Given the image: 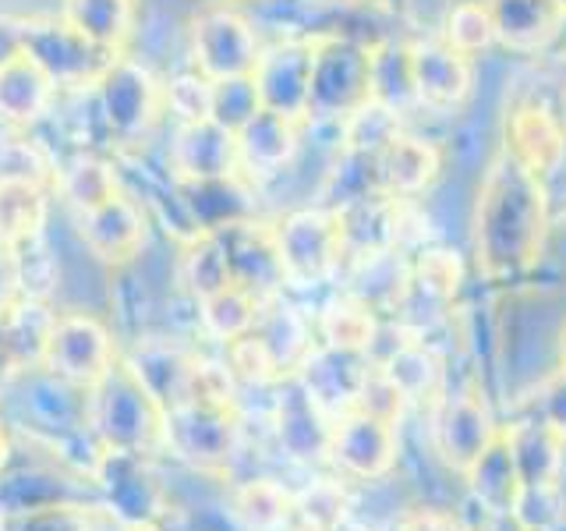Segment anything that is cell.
<instances>
[{
	"mask_svg": "<svg viewBox=\"0 0 566 531\" xmlns=\"http://www.w3.org/2000/svg\"><path fill=\"white\" fill-rule=\"evenodd\" d=\"M548 202L542 177L510 149L489 164L474 206V256L489 280H513L542 256Z\"/></svg>",
	"mask_w": 566,
	"mask_h": 531,
	"instance_id": "1",
	"label": "cell"
},
{
	"mask_svg": "<svg viewBox=\"0 0 566 531\" xmlns=\"http://www.w3.org/2000/svg\"><path fill=\"white\" fill-rule=\"evenodd\" d=\"M164 421L167 412L124 358H117V365L99 383L88 386V425L103 450L159 457L164 454Z\"/></svg>",
	"mask_w": 566,
	"mask_h": 531,
	"instance_id": "2",
	"label": "cell"
},
{
	"mask_svg": "<svg viewBox=\"0 0 566 531\" xmlns=\"http://www.w3.org/2000/svg\"><path fill=\"white\" fill-rule=\"evenodd\" d=\"M99 510L120 531H164L174 518V496L156 457L103 450L93 471Z\"/></svg>",
	"mask_w": 566,
	"mask_h": 531,
	"instance_id": "3",
	"label": "cell"
},
{
	"mask_svg": "<svg viewBox=\"0 0 566 531\" xmlns=\"http://www.w3.org/2000/svg\"><path fill=\"white\" fill-rule=\"evenodd\" d=\"M244 429L238 404L188 397L174 404L164 421V454L181 460L195 475L220 478L238 465Z\"/></svg>",
	"mask_w": 566,
	"mask_h": 531,
	"instance_id": "4",
	"label": "cell"
},
{
	"mask_svg": "<svg viewBox=\"0 0 566 531\" xmlns=\"http://www.w3.org/2000/svg\"><path fill=\"white\" fill-rule=\"evenodd\" d=\"M276 256L283 266V280L297 288H315L326 283L344 266V241H340V217L336 209H294L273 227Z\"/></svg>",
	"mask_w": 566,
	"mask_h": 531,
	"instance_id": "5",
	"label": "cell"
},
{
	"mask_svg": "<svg viewBox=\"0 0 566 531\" xmlns=\"http://www.w3.org/2000/svg\"><path fill=\"white\" fill-rule=\"evenodd\" d=\"M365 103H371V50L350 40L315 43L305 117L344 124Z\"/></svg>",
	"mask_w": 566,
	"mask_h": 531,
	"instance_id": "6",
	"label": "cell"
},
{
	"mask_svg": "<svg viewBox=\"0 0 566 531\" xmlns=\"http://www.w3.org/2000/svg\"><path fill=\"white\" fill-rule=\"evenodd\" d=\"M489 404L474 389H457V394H439L432 404V447L439 460L457 475H468L482 454L500 439Z\"/></svg>",
	"mask_w": 566,
	"mask_h": 531,
	"instance_id": "7",
	"label": "cell"
},
{
	"mask_svg": "<svg viewBox=\"0 0 566 531\" xmlns=\"http://www.w3.org/2000/svg\"><path fill=\"white\" fill-rule=\"evenodd\" d=\"M400 436L397 421H386L368 412H347L333 418L329 436V468L354 482H379L397 468Z\"/></svg>",
	"mask_w": 566,
	"mask_h": 531,
	"instance_id": "8",
	"label": "cell"
},
{
	"mask_svg": "<svg viewBox=\"0 0 566 531\" xmlns=\"http://www.w3.org/2000/svg\"><path fill=\"white\" fill-rule=\"evenodd\" d=\"M53 503H96V489L50 454H35L32 460H18L14 454L11 465L0 471V521Z\"/></svg>",
	"mask_w": 566,
	"mask_h": 531,
	"instance_id": "9",
	"label": "cell"
},
{
	"mask_svg": "<svg viewBox=\"0 0 566 531\" xmlns=\"http://www.w3.org/2000/svg\"><path fill=\"white\" fill-rule=\"evenodd\" d=\"M117 365V344L99 319L67 312L57 315L46 336L43 368L67 383L93 386Z\"/></svg>",
	"mask_w": 566,
	"mask_h": 531,
	"instance_id": "10",
	"label": "cell"
},
{
	"mask_svg": "<svg viewBox=\"0 0 566 531\" xmlns=\"http://www.w3.org/2000/svg\"><path fill=\"white\" fill-rule=\"evenodd\" d=\"M273 400V436L283 457H291L294 465H329V436H333V418L323 412L305 383L297 376L280 379Z\"/></svg>",
	"mask_w": 566,
	"mask_h": 531,
	"instance_id": "11",
	"label": "cell"
},
{
	"mask_svg": "<svg viewBox=\"0 0 566 531\" xmlns=\"http://www.w3.org/2000/svg\"><path fill=\"white\" fill-rule=\"evenodd\" d=\"M255 29L238 11L217 8L195 22V67L209 82L248 79L259 64Z\"/></svg>",
	"mask_w": 566,
	"mask_h": 531,
	"instance_id": "12",
	"label": "cell"
},
{
	"mask_svg": "<svg viewBox=\"0 0 566 531\" xmlns=\"http://www.w3.org/2000/svg\"><path fill=\"white\" fill-rule=\"evenodd\" d=\"M312 58H315V43L305 40H287L259 53L252 82L259 88V103L265 111L283 114L291 121H305Z\"/></svg>",
	"mask_w": 566,
	"mask_h": 531,
	"instance_id": "13",
	"label": "cell"
},
{
	"mask_svg": "<svg viewBox=\"0 0 566 531\" xmlns=\"http://www.w3.org/2000/svg\"><path fill=\"white\" fill-rule=\"evenodd\" d=\"M411 53V82L418 106L429 111H457L471 93V58L453 50L447 40H424L407 46Z\"/></svg>",
	"mask_w": 566,
	"mask_h": 531,
	"instance_id": "14",
	"label": "cell"
},
{
	"mask_svg": "<svg viewBox=\"0 0 566 531\" xmlns=\"http://www.w3.org/2000/svg\"><path fill=\"white\" fill-rule=\"evenodd\" d=\"M368 372H371L368 354H350V351H333V347L315 344L305 365L297 368V379L305 383V389L318 404H323V412L329 418H340L354 412Z\"/></svg>",
	"mask_w": 566,
	"mask_h": 531,
	"instance_id": "15",
	"label": "cell"
},
{
	"mask_svg": "<svg viewBox=\"0 0 566 531\" xmlns=\"http://www.w3.org/2000/svg\"><path fill=\"white\" fill-rule=\"evenodd\" d=\"M174 164L188 181H220V177H238V132L223 128L220 121H195L181 124L174 146Z\"/></svg>",
	"mask_w": 566,
	"mask_h": 531,
	"instance_id": "16",
	"label": "cell"
},
{
	"mask_svg": "<svg viewBox=\"0 0 566 531\" xmlns=\"http://www.w3.org/2000/svg\"><path fill=\"white\" fill-rule=\"evenodd\" d=\"M78 227L88 252L111 266L132 262L138 248L146 244V220H142L135 202L120 199V195L78 212Z\"/></svg>",
	"mask_w": 566,
	"mask_h": 531,
	"instance_id": "17",
	"label": "cell"
},
{
	"mask_svg": "<svg viewBox=\"0 0 566 531\" xmlns=\"http://www.w3.org/2000/svg\"><path fill=\"white\" fill-rule=\"evenodd\" d=\"M495 43L513 53H535L559 35L566 11L559 0H485Z\"/></svg>",
	"mask_w": 566,
	"mask_h": 531,
	"instance_id": "18",
	"label": "cell"
},
{
	"mask_svg": "<svg viewBox=\"0 0 566 531\" xmlns=\"http://www.w3.org/2000/svg\"><path fill=\"white\" fill-rule=\"evenodd\" d=\"M252 333L259 336L265 354L273 358L280 379L297 376V368L305 365V358L315 351V326L280 294H270L262 301V312L255 319Z\"/></svg>",
	"mask_w": 566,
	"mask_h": 531,
	"instance_id": "19",
	"label": "cell"
},
{
	"mask_svg": "<svg viewBox=\"0 0 566 531\" xmlns=\"http://www.w3.org/2000/svg\"><path fill=\"white\" fill-rule=\"evenodd\" d=\"M439 153L432 142L397 132L376 153V185L389 199H415L436 181Z\"/></svg>",
	"mask_w": 566,
	"mask_h": 531,
	"instance_id": "20",
	"label": "cell"
},
{
	"mask_svg": "<svg viewBox=\"0 0 566 531\" xmlns=\"http://www.w3.org/2000/svg\"><path fill=\"white\" fill-rule=\"evenodd\" d=\"M521 486H556L566 460V436H559L545 418H527L503 433Z\"/></svg>",
	"mask_w": 566,
	"mask_h": 531,
	"instance_id": "21",
	"label": "cell"
},
{
	"mask_svg": "<svg viewBox=\"0 0 566 531\" xmlns=\"http://www.w3.org/2000/svg\"><path fill=\"white\" fill-rule=\"evenodd\" d=\"M124 362H128L135 376L146 383V389L159 400V407L170 412L174 404L188 400L199 354H188L174 344L149 341V344H138L132 354H124Z\"/></svg>",
	"mask_w": 566,
	"mask_h": 531,
	"instance_id": "22",
	"label": "cell"
},
{
	"mask_svg": "<svg viewBox=\"0 0 566 531\" xmlns=\"http://www.w3.org/2000/svg\"><path fill=\"white\" fill-rule=\"evenodd\" d=\"M297 149V121L262 111L238 128V159L248 174H280Z\"/></svg>",
	"mask_w": 566,
	"mask_h": 531,
	"instance_id": "23",
	"label": "cell"
},
{
	"mask_svg": "<svg viewBox=\"0 0 566 531\" xmlns=\"http://www.w3.org/2000/svg\"><path fill=\"white\" fill-rule=\"evenodd\" d=\"M315 336L323 347L333 351H350V354H368L376 347L379 336V315L371 312L365 301L354 294H336L329 298L323 312L315 319Z\"/></svg>",
	"mask_w": 566,
	"mask_h": 531,
	"instance_id": "24",
	"label": "cell"
},
{
	"mask_svg": "<svg viewBox=\"0 0 566 531\" xmlns=\"http://www.w3.org/2000/svg\"><path fill=\"white\" fill-rule=\"evenodd\" d=\"M230 510L241 531H291L297 524L294 492L276 478H248L234 489Z\"/></svg>",
	"mask_w": 566,
	"mask_h": 531,
	"instance_id": "25",
	"label": "cell"
},
{
	"mask_svg": "<svg viewBox=\"0 0 566 531\" xmlns=\"http://www.w3.org/2000/svg\"><path fill=\"white\" fill-rule=\"evenodd\" d=\"M53 88L57 82L22 50L8 64H0V114L22 124L35 121L50 106Z\"/></svg>",
	"mask_w": 566,
	"mask_h": 531,
	"instance_id": "26",
	"label": "cell"
},
{
	"mask_svg": "<svg viewBox=\"0 0 566 531\" xmlns=\"http://www.w3.org/2000/svg\"><path fill=\"white\" fill-rule=\"evenodd\" d=\"M506 149L517 156L524 167L545 177L563 159L566 138L559 132V124L548 117V111H542V106H524V111H517L510 121Z\"/></svg>",
	"mask_w": 566,
	"mask_h": 531,
	"instance_id": "27",
	"label": "cell"
},
{
	"mask_svg": "<svg viewBox=\"0 0 566 531\" xmlns=\"http://www.w3.org/2000/svg\"><path fill=\"white\" fill-rule=\"evenodd\" d=\"M99 82H103V103H106L111 124H117L120 132L146 128V121L153 117V100H156V85L146 71L114 61V67L106 71Z\"/></svg>",
	"mask_w": 566,
	"mask_h": 531,
	"instance_id": "28",
	"label": "cell"
},
{
	"mask_svg": "<svg viewBox=\"0 0 566 531\" xmlns=\"http://www.w3.org/2000/svg\"><path fill=\"white\" fill-rule=\"evenodd\" d=\"M379 368L389 376V383L400 389L407 404H415V400L436 404V397L442 394V362L424 341H403L389 358H382Z\"/></svg>",
	"mask_w": 566,
	"mask_h": 531,
	"instance_id": "29",
	"label": "cell"
},
{
	"mask_svg": "<svg viewBox=\"0 0 566 531\" xmlns=\"http://www.w3.org/2000/svg\"><path fill=\"white\" fill-rule=\"evenodd\" d=\"M132 0H67L64 22L85 35L88 43L103 50H117L124 35L132 32Z\"/></svg>",
	"mask_w": 566,
	"mask_h": 531,
	"instance_id": "30",
	"label": "cell"
},
{
	"mask_svg": "<svg viewBox=\"0 0 566 531\" xmlns=\"http://www.w3.org/2000/svg\"><path fill=\"white\" fill-rule=\"evenodd\" d=\"M262 294L248 291V288H227L199 301V315H202V330L212 341L230 344L238 336L252 333L255 319L262 312Z\"/></svg>",
	"mask_w": 566,
	"mask_h": 531,
	"instance_id": "31",
	"label": "cell"
},
{
	"mask_svg": "<svg viewBox=\"0 0 566 531\" xmlns=\"http://www.w3.org/2000/svg\"><path fill=\"white\" fill-rule=\"evenodd\" d=\"M464 478L471 482L474 500L485 510L510 513L513 496H517V489H521V478H517V468H513V457H510V447H506L503 436L492 442V447L482 454V460H478Z\"/></svg>",
	"mask_w": 566,
	"mask_h": 531,
	"instance_id": "32",
	"label": "cell"
},
{
	"mask_svg": "<svg viewBox=\"0 0 566 531\" xmlns=\"http://www.w3.org/2000/svg\"><path fill=\"white\" fill-rule=\"evenodd\" d=\"M46 199L40 181H0V241L18 244L43 235Z\"/></svg>",
	"mask_w": 566,
	"mask_h": 531,
	"instance_id": "33",
	"label": "cell"
},
{
	"mask_svg": "<svg viewBox=\"0 0 566 531\" xmlns=\"http://www.w3.org/2000/svg\"><path fill=\"white\" fill-rule=\"evenodd\" d=\"M294 510L297 524L315 528V531H333L350 518V496L344 478H315L312 486L294 492Z\"/></svg>",
	"mask_w": 566,
	"mask_h": 531,
	"instance_id": "34",
	"label": "cell"
},
{
	"mask_svg": "<svg viewBox=\"0 0 566 531\" xmlns=\"http://www.w3.org/2000/svg\"><path fill=\"white\" fill-rule=\"evenodd\" d=\"M103 521H111L99 503H53L18 518L0 521V531H103Z\"/></svg>",
	"mask_w": 566,
	"mask_h": 531,
	"instance_id": "35",
	"label": "cell"
},
{
	"mask_svg": "<svg viewBox=\"0 0 566 531\" xmlns=\"http://www.w3.org/2000/svg\"><path fill=\"white\" fill-rule=\"evenodd\" d=\"M460 280H464V270H460V259L447 248H429L421 252L411 266V294H421L432 305H447L453 301V294L460 291Z\"/></svg>",
	"mask_w": 566,
	"mask_h": 531,
	"instance_id": "36",
	"label": "cell"
},
{
	"mask_svg": "<svg viewBox=\"0 0 566 531\" xmlns=\"http://www.w3.org/2000/svg\"><path fill=\"white\" fill-rule=\"evenodd\" d=\"M442 40L464 53V58L489 50L495 43V29H492V14L485 8V0H464V4L450 8L447 25H442Z\"/></svg>",
	"mask_w": 566,
	"mask_h": 531,
	"instance_id": "37",
	"label": "cell"
},
{
	"mask_svg": "<svg viewBox=\"0 0 566 531\" xmlns=\"http://www.w3.org/2000/svg\"><path fill=\"white\" fill-rule=\"evenodd\" d=\"M61 185H64V195L75 202L78 212L93 209V206L117 195V177H114L111 164H103V159H96V156H78L75 164H67Z\"/></svg>",
	"mask_w": 566,
	"mask_h": 531,
	"instance_id": "38",
	"label": "cell"
},
{
	"mask_svg": "<svg viewBox=\"0 0 566 531\" xmlns=\"http://www.w3.org/2000/svg\"><path fill=\"white\" fill-rule=\"evenodd\" d=\"M510 518L521 524V531H556L566 521V500L556 486H521L513 496Z\"/></svg>",
	"mask_w": 566,
	"mask_h": 531,
	"instance_id": "39",
	"label": "cell"
},
{
	"mask_svg": "<svg viewBox=\"0 0 566 531\" xmlns=\"http://www.w3.org/2000/svg\"><path fill=\"white\" fill-rule=\"evenodd\" d=\"M11 248L18 262V288H22V298L46 301V294L57 288V259L50 256L43 235L25 238Z\"/></svg>",
	"mask_w": 566,
	"mask_h": 531,
	"instance_id": "40",
	"label": "cell"
},
{
	"mask_svg": "<svg viewBox=\"0 0 566 531\" xmlns=\"http://www.w3.org/2000/svg\"><path fill=\"white\" fill-rule=\"evenodd\" d=\"M259 111H262V103H259V88L252 75L212 82V121H220L223 128L238 132L241 124H248Z\"/></svg>",
	"mask_w": 566,
	"mask_h": 531,
	"instance_id": "41",
	"label": "cell"
},
{
	"mask_svg": "<svg viewBox=\"0 0 566 531\" xmlns=\"http://www.w3.org/2000/svg\"><path fill=\"white\" fill-rule=\"evenodd\" d=\"M167 103L185 124L206 121V117H212V82L206 75H199V71H195V75L174 79L167 88Z\"/></svg>",
	"mask_w": 566,
	"mask_h": 531,
	"instance_id": "42",
	"label": "cell"
},
{
	"mask_svg": "<svg viewBox=\"0 0 566 531\" xmlns=\"http://www.w3.org/2000/svg\"><path fill=\"white\" fill-rule=\"evenodd\" d=\"M397 531H468V524L453 510L442 507H411L397 521Z\"/></svg>",
	"mask_w": 566,
	"mask_h": 531,
	"instance_id": "43",
	"label": "cell"
},
{
	"mask_svg": "<svg viewBox=\"0 0 566 531\" xmlns=\"http://www.w3.org/2000/svg\"><path fill=\"white\" fill-rule=\"evenodd\" d=\"M538 418H545L559 436H566V368H559V376L545 383L538 400Z\"/></svg>",
	"mask_w": 566,
	"mask_h": 531,
	"instance_id": "44",
	"label": "cell"
},
{
	"mask_svg": "<svg viewBox=\"0 0 566 531\" xmlns=\"http://www.w3.org/2000/svg\"><path fill=\"white\" fill-rule=\"evenodd\" d=\"M22 372H25V365H22V358H18L11 330H8V319H4V312H0V397L8 394L11 383L22 376Z\"/></svg>",
	"mask_w": 566,
	"mask_h": 531,
	"instance_id": "45",
	"label": "cell"
},
{
	"mask_svg": "<svg viewBox=\"0 0 566 531\" xmlns=\"http://www.w3.org/2000/svg\"><path fill=\"white\" fill-rule=\"evenodd\" d=\"M18 298H22V288H18L14 248H11L8 241H0V312H8Z\"/></svg>",
	"mask_w": 566,
	"mask_h": 531,
	"instance_id": "46",
	"label": "cell"
},
{
	"mask_svg": "<svg viewBox=\"0 0 566 531\" xmlns=\"http://www.w3.org/2000/svg\"><path fill=\"white\" fill-rule=\"evenodd\" d=\"M18 454V439H14V429L8 425V418L0 415V471H4Z\"/></svg>",
	"mask_w": 566,
	"mask_h": 531,
	"instance_id": "47",
	"label": "cell"
},
{
	"mask_svg": "<svg viewBox=\"0 0 566 531\" xmlns=\"http://www.w3.org/2000/svg\"><path fill=\"white\" fill-rule=\"evenodd\" d=\"M333 531H371L368 524H361V521H354V518H347L340 528H333Z\"/></svg>",
	"mask_w": 566,
	"mask_h": 531,
	"instance_id": "48",
	"label": "cell"
},
{
	"mask_svg": "<svg viewBox=\"0 0 566 531\" xmlns=\"http://www.w3.org/2000/svg\"><path fill=\"white\" fill-rule=\"evenodd\" d=\"M563 368H566V330H563Z\"/></svg>",
	"mask_w": 566,
	"mask_h": 531,
	"instance_id": "49",
	"label": "cell"
},
{
	"mask_svg": "<svg viewBox=\"0 0 566 531\" xmlns=\"http://www.w3.org/2000/svg\"><path fill=\"white\" fill-rule=\"evenodd\" d=\"M291 531H315V528H305V524H294Z\"/></svg>",
	"mask_w": 566,
	"mask_h": 531,
	"instance_id": "50",
	"label": "cell"
},
{
	"mask_svg": "<svg viewBox=\"0 0 566 531\" xmlns=\"http://www.w3.org/2000/svg\"><path fill=\"white\" fill-rule=\"evenodd\" d=\"M468 531H489V528H468Z\"/></svg>",
	"mask_w": 566,
	"mask_h": 531,
	"instance_id": "51",
	"label": "cell"
},
{
	"mask_svg": "<svg viewBox=\"0 0 566 531\" xmlns=\"http://www.w3.org/2000/svg\"><path fill=\"white\" fill-rule=\"evenodd\" d=\"M559 8H563V11H566V0H559Z\"/></svg>",
	"mask_w": 566,
	"mask_h": 531,
	"instance_id": "52",
	"label": "cell"
}]
</instances>
